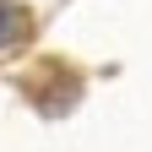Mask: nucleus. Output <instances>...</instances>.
<instances>
[{"instance_id": "nucleus-1", "label": "nucleus", "mask_w": 152, "mask_h": 152, "mask_svg": "<svg viewBox=\"0 0 152 152\" xmlns=\"http://www.w3.org/2000/svg\"><path fill=\"white\" fill-rule=\"evenodd\" d=\"M33 33V22H27V11L16 6V0H0V54H11L22 38Z\"/></svg>"}]
</instances>
